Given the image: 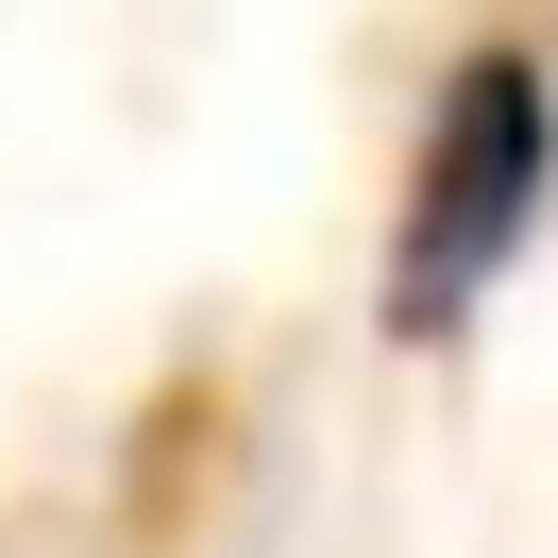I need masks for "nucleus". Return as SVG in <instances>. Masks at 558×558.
<instances>
[{"instance_id":"obj_1","label":"nucleus","mask_w":558,"mask_h":558,"mask_svg":"<svg viewBox=\"0 0 558 558\" xmlns=\"http://www.w3.org/2000/svg\"><path fill=\"white\" fill-rule=\"evenodd\" d=\"M542 220H558V85H542V51H457L440 102H423V136H407V204H389L373 322L407 355H440L457 322L542 254Z\"/></svg>"}]
</instances>
